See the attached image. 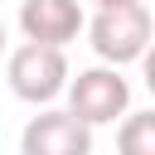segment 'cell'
<instances>
[{
  "label": "cell",
  "mask_w": 155,
  "mask_h": 155,
  "mask_svg": "<svg viewBox=\"0 0 155 155\" xmlns=\"http://www.w3.org/2000/svg\"><path fill=\"white\" fill-rule=\"evenodd\" d=\"M87 44L102 63H140V53L155 39V15L145 10V0H121V5H97V15L82 24Z\"/></svg>",
  "instance_id": "obj_1"
},
{
  "label": "cell",
  "mask_w": 155,
  "mask_h": 155,
  "mask_svg": "<svg viewBox=\"0 0 155 155\" xmlns=\"http://www.w3.org/2000/svg\"><path fill=\"white\" fill-rule=\"evenodd\" d=\"M68 78H73V73H68V53H63L58 44L24 39V44H15L10 58H5V82H10V92H15L19 102H29V107L58 102L63 87H68Z\"/></svg>",
  "instance_id": "obj_2"
},
{
  "label": "cell",
  "mask_w": 155,
  "mask_h": 155,
  "mask_svg": "<svg viewBox=\"0 0 155 155\" xmlns=\"http://www.w3.org/2000/svg\"><path fill=\"white\" fill-rule=\"evenodd\" d=\"M68 111L82 116L92 131L97 126H111L116 116L131 111V82L121 78L116 63H97V68H82L78 78H68Z\"/></svg>",
  "instance_id": "obj_3"
},
{
  "label": "cell",
  "mask_w": 155,
  "mask_h": 155,
  "mask_svg": "<svg viewBox=\"0 0 155 155\" xmlns=\"http://www.w3.org/2000/svg\"><path fill=\"white\" fill-rule=\"evenodd\" d=\"M19 150H24V155H87V150H92V126H87L82 116H73L68 107H63V111H58V107H44V111L24 126Z\"/></svg>",
  "instance_id": "obj_4"
},
{
  "label": "cell",
  "mask_w": 155,
  "mask_h": 155,
  "mask_svg": "<svg viewBox=\"0 0 155 155\" xmlns=\"http://www.w3.org/2000/svg\"><path fill=\"white\" fill-rule=\"evenodd\" d=\"M82 24H87L82 0H19V34L24 39L68 48L82 34Z\"/></svg>",
  "instance_id": "obj_5"
},
{
  "label": "cell",
  "mask_w": 155,
  "mask_h": 155,
  "mask_svg": "<svg viewBox=\"0 0 155 155\" xmlns=\"http://www.w3.org/2000/svg\"><path fill=\"white\" fill-rule=\"evenodd\" d=\"M116 145L126 155H155V107L150 111H126V121L116 131Z\"/></svg>",
  "instance_id": "obj_6"
},
{
  "label": "cell",
  "mask_w": 155,
  "mask_h": 155,
  "mask_svg": "<svg viewBox=\"0 0 155 155\" xmlns=\"http://www.w3.org/2000/svg\"><path fill=\"white\" fill-rule=\"evenodd\" d=\"M140 73H145V87H150V97H155V39H150V48L140 53Z\"/></svg>",
  "instance_id": "obj_7"
},
{
  "label": "cell",
  "mask_w": 155,
  "mask_h": 155,
  "mask_svg": "<svg viewBox=\"0 0 155 155\" xmlns=\"http://www.w3.org/2000/svg\"><path fill=\"white\" fill-rule=\"evenodd\" d=\"M10 48V34H5V19H0V53Z\"/></svg>",
  "instance_id": "obj_8"
},
{
  "label": "cell",
  "mask_w": 155,
  "mask_h": 155,
  "mask_svg": "<svg viewBox=\"0 0 155 155\" xmlns=\"http://www.w3.org/2000/svg\"><path fill=\"white\" fill-rule=\"evenodd\" d=\"M92 5H121V0H92Z\"/></svg>",
  "instance_id": "obj_9"
}]
</instances>
